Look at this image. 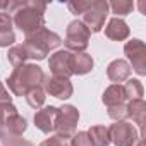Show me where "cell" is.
Instances as JSON below:
<instances>
[{
    "mask_svg": "<svg viewBox=\"0 0 146 146\" xmlns=\"http://www.w3.org/2000/svg\"><path fill=\"white\" fill-rule=\"evenodd\" d=\"M9 12L14 14L12 23L24 35H31L45 28V11L46 4L36 0H23V2H9Z\"/></svg>",
    "mask_w": 146,
    "mask_h": 146,
    "instance_id": "1",
    "label": "cell"
},
{
    "mask_svg": "<svg viewBox=\"0 0 146 146\" xmlns=\"http://www.w3.org/2000/svg\"><path fill=\"white\" fill-rule=\"evenodd\" d=\"M43 79L45 74L41 67H38L36 64H24L12 70V74L7 79V86L16 96H24L31 88L41 86Z\"/></svg>",
    "mask_w": 146,
    "mask_h": 146,
    "instance_id": "2",
    "label": "cell"
},
{
    "mask_svg": "<svg viewBox=\"0 0 146 146\" xmlns=\"http://www.w3.org/2000/svg\"><path fill=\"white\" fill-rule=\"evenodd\" d=\"M60 43H62V38L57 33L48 31L46 28H41L31 35H26L24 48H26L29 58L43 60L50 53V50H55Z\"/></svg>",
    "mask_w": 146,
    "mask_h": 146,
    "instance_id": "3",
    "label": "cell"
},
{
    "mask_svg": "<svg viewBox=\"0 0 146 146\" xmlns=\"http://www.w3.org/2000/svg\"><path fill=\"white\" fill-rule=\"evenodd\" d=\"M90 29L79 21H72L69 26H67V31H65V40H64V45L67 48V52H74V53H83L86 48H88V43H90Z\"/></svg>",
    "mask_w": 146,
    "mask_h": 146,
    "instance_id": "4",
    "label": "cell"
},
{
    "mask_svg": "<svg viewBox=\"0 0 146 146\" xmlns=\"http://www.w3.org/2000/svg\"><path fill=\"white\" fill-rule=\"evenodd\" d=\"M78 120H79V112L76 110V107L64 105L62 108H58L57 120H55V132H57V136H60L64 139H70L76 134Z\"/></svg>",
    "mask_w": 146,
    "mask_h": 146,
    "instance_id": "5",
    "label": "cell"
},
{
    "mask_svg": "<svg viewBox=\"0 0 146 146\" xmlns=\"http://www.w3.org/2000/svg\"><path fill=\"white\" fill-rule=\"evenodd\" d=\"M108 9H110L108 2H105V0H93L88 11L84 14H81V17H83L81 23L90 29V33H98V31H102V28L105 24Z\"/></svg>",
    "mask_w": 146,
    "mask_h": 146,
    "instance_id": "6",
    "label": "cell"
},
{
    "mask_svg": "<svg viewBox=\"0 0 146 146\" xmlns=\"http://www.w3.org/2000/svg\"><path fill=\"white\" fill-rule=\"evenodd\" d=\"M108 134H110V143H113L115 146H134L139 139L136 127L125 120L112 124L108 127Z\"/></svg>",
    "mask_w": 146,
    "mask_h": 146,
    "instance_id": "7",
    "label": "cell"
},
{
    "mask_svg": "<svg viewBox=\"0 0 146 146\" xmlns=\"http://www.w3.org/2000/svg\"><path fill=\"white\" fill-rule=\"evenodd\" d=\"M124 53L132 64V69L139 76L146 74V45L141 40H131L124 46Z\"/></svg>",
    "mask_w": 146,
    "mask_h": 146,
    "instance_id": "8",
    "label": "cell"
},
{
    "mask_svg": "<svg viewBox=\"0 0 146 146\" xmlns=\"http://www.w3.org/2000/svg\"><path fill=\"white\" fill-rule=\"evenodd\" d=\"M72 55L74 53H70L67 50H58L50 57L48 67L53 76L65 78V79H69L72 76Z\"/></svg>",
    "mask_w": 146,
    "mask_h": 146,
    "instance_id": "9",
    "label": "cell"
},
{
    "mask_svg": "<svg viewBox=\"0 0 146 146\" xmlns=\"http://www.w3.org/2000/svg\"><path fill=\"white\" fill-rule=\"evenodd\" d=\"M43 86H45V93H50V96L58 98V100H67L74 93V88H72L70 81L65 78H58V76L45 78Z\"/></svg>",
    "mask_w": 146,
    "mask_h": 146,
    "instance_id": "10",
    "label": "cell"
},
{
    "mask_svg": "<svg viewBox=\"0 0 146 146\" xmlns=\"http://www.w3.org/2000/svg\"><path fill=\"white\" fill-rule=\"evenodd\" d=\"M57 113H58V108L57 107H43L41 110H38L35 113V125L41 132H45V134L53 132L55 131Z\"/></svg>",
    "mask_w": 146,
    "mask_h": 146,
    "instance_id": "11",
    "label": "cell"
},
{
    "mask_svg": "<svg viewBox=\"0 0 146 146\" xmlns=\"http://www.w3.org/2000/svg\"><path fill=\"white\" fill-rule=\"evenodd\" d=\"M107 76H108V79L113 84H120V83H124L131 76V65L125 60L117 58V60H113V62L108 64V67H107Z\"/></svg>",
    "mask_w": 146,
    "mask_h": 146,
    "instance_id": "12",
    "label": "cell"
},
{
    "mask_svg": "<svg viewBox=\"0 0 146 146\" xmlns=\"http://www.w3.org/2000/svg\"><path fill=\"white\" fill-rule=\"evenodd\" d=\"M105 35L113 41H122L129 36V26L120 17H112L105 28Z\"/></svg>",
    "mask_w": 146,
    "mask_h": 146,
    "instance_id": "13",
    "label": "cell"
},
{
    "mask_svg": "<svg viewBox=\"0 0 146 146\" xmlns=\"http://www.w3.org/2000/svg\"><path fill=\"white\" fill-rule=\"evenodd\" d=\"M127 102H129V98H127L122 84H112L103 93V103L107 105V108L115 107V105H125Z\"/></svg>",
    "mask_w": 146,
    "mask_h": 146,
    "instance_id": "14",
    "label": "cell"
},
{
    "mask_svg": "<svg viewBox=\"0 0 146 146\" xmlns=\"http://www.w3.org/2000/svg\"><path fill=\"white\" fill-rule=\"evenodd\" d=\"M127 119H132V122L137 124L141 129L144 127V124H146V103L143 98L127 102Z\"/></svg>",
    "mask_w": 146,
    "mask_h": 146,
    "instance_id": "15",
    "label": "cell"
},
{
    "mask_svg": "<svg viewBox=\"0 0 146 146\" xmlns=\"http://www.w3.org/2000/svg\"><path fill=\"white\" fill-rule=\"evenodd\" d=\"M16 41L12 31V17L9 12H0V46H9Z\"/></svg>",
    "mask_w": 146,
    "mask_h": 146,
    "instance_id": "16",
    "label": "cell"
},
{
    "mask_svg": "<svg viewBox=\"0 0 146 146\" xmlns=\"http://www.w3.org/2000/svg\"><path fill=\"white\" fill-rule=\"evenodd\" d=\"M26 129H28V122H26L24 117H21L17 113V110L7 115V119H5V132L14 134V136H23V132Z\"/></svg>",
    "mask_w": 146,
    "mask_h": 146,
    "instance_id": "17",
    "label": "cell"
},
{
    "mask_svg": "<svg viewBox=\"0 0 146 146\" xmlns=\"http://www.w3.org/2000/svg\"><path fill=\"white\" fill-rule=\"evenodd\" d=\"M93 69V58L88 53H74L72 55V74H88V72Z\"/></svg>",
    "mask_w": 146,
    "mask_h": 146,
    "instance_id": "18",
    "label": "cell"
},
{
    "mask_svg": "<svg viewBox=\"0 0 146 146\" xmlns=\"http://www.w3.org/2000/svg\"><path fill=\"white\" fill-rule=\"evenodd\" d=\"M88 136H90L93 146H108L110 144L108 127H105V125H93L88 131Z\"/></svg>",
    "mask_w": 146,
    "mask_h": 146,
    "instance_id": "19",
    "label": "cell"
},
{
    "mask_svg": "<svg viewBox=\"0 0 146 146\" xmlns=\"http://www.w3.org/2000/svg\"><path fill=\"white\" fill-rule=\"evenodd\" d=\"M7 58H9V62H11V64L14 65V69H16V67L24 65V62H26L29 57H28V52H26L24 45H14V46H11L9 53H7Z\"/></svg>",
    "mask_w": 146,
    "mask_h": 146,
    "instance_id": "20",
    "label": "cell"
},
{
    "mask_svg": "<svg viewBox=\"0 0 146 146\" xmlns=\"http://www.w3.org/2000/svg\"><path fill=\"white\" fill-rule=\"evenodd\" d=\"M26 102L29 103V107H33V108H40V107H43V103H45V90H43V86H36V88H31L26 95Z\"/></svg>",
    "mask_w": 146,
    "mask_h": 146,
    "instance_id": "21",
    "label": "cell"
},
{
    "mask_svg": "<svg viewBox=\"0 0 146 146\" xmlns=\"http://www.w3.org/2000/svg\"><path fill=\"white\" fill-rule=\"evenodd\" d=\"M124 90H125V95H127V98L129 100H137V98H141L143 96V84H141V81H137V79H129L125 84H124Z\"/></svg>",
    "mask_w": 146,
    "mask_h": 146,
    "instance_id": "22",
    "label": "cell"
},
{
    "mask_svg": "<svg viewBox=\"0 0 146 146\" xmlns=\"http://www.w3.org/2000/svg\"><path fill=\"white\" fill-rule=\"evenodd\" d=\"M108 7L113 11V14L117 16H127L132 12L134 9V2H131V0H115V2L108 4Z\"/></svg>",
    "mask_w": 146,
    "mask_h": 146,
    "instance_id": "23",
    "label": "cell"
},
{
    "mask_svg": "<svg viewBox=\"0 0 146 146\" xmlns=\"http://www.w3.org/2000/svg\"><path fill=\"white\" fill-rule=\"evenodd\" d=\"M0 141H2L4 146H33V143L24 139L23 136H14V134H9V132H4Z\"/></svg>",
    "mask_w": 146,
    "mask_h": 146,
    "instance_id": "24",
    "label": "cell"
},
{
    "mask_svg": "<svg viewBox=\"0 0 146 146\" xmlns=\"http://www.w3.org/2000/svg\"><path fill=\"white\" fill-rule=\"evenodd\" d=\"M16 110L17 108L12 103H0V137H2L4 132H5V119H7V115L16 112Z\"/></svg>",
    "mask_w": 146,
    "mask_h": 146,
    "instance_id": "25",
    "label": "cell"
},
{
    "mask_svg": "<svg viewBox=\"0 0 146 146\" xmlns=\"http://www.w3.org/2000/svg\"><path fill=\"white\" fill-rule=\"evenodd\" d=\"M108 117H110V119H113L115 122L125 120V119H127V103H125V105L108 107Z\"/></svg>",
    "mask_w": 146,
    "mask_h": 146,
    "instance_id": "26",
    "label": "cell"
},
{
    "mask_svg": "<svg viewBox=\"0 0 146 146\" xmlns=\"http://www.w3.org/2000/svg\"><path fill=\"white\" fill-rule=\"evenodd\" d=\"M69 144H70V146H93V143H91L88 132H84V131L76 132L74 136L70 137V143H69Z\"/></svg>",
    "mask_w": 146,
    "mask_h": 146,
    "instance_id": "27",
    "label": "cell"
},
{
    "mask_svg": "<svg viewBox=\"0 0 146 146\" xmlns=\"http://www.w3.org/2000/svg\"><path fill=\"white\" fill-rule=\"evenodd\" d=\"M91 5V0H88V2H83V0H78V2H69L67 4V9L72 12V14H84L88 11V7Z\"/></svg>",
    "mask_w": 146,
    "mask_h": 146,
    "instance_id": "28",
    "label": "cell"
},
{
    "mask_svg": "<svg viewBox=\"0 0 146 146\" xmlns=\"http://www.w3.org/2000/svg\"><path fill=\"white\" fill-rule=\"evenodd\" d=\"M40 146H70V144H69V139H64V137H60V136L55 134V136L45 139Z\"/></svg>",
    "mask_w": 146,
    "mask_h": 146,
    "instance_id": "29",
    "label": "cell"
},
{
    "mask_svg": "<svg viewBox=\"0 0 146 146\" xmlns=\"http://www.w3.org/2000/svg\"><path fill=\"white\" fill-rule=\"evenodd\" d=\"M11 95H9V91L4 88V84L0 83V103H11Z\"/></svg>",
    "mask_w": 146,
    "mask_h": 146,
    "instance_id": "30",
    "label": "cell"
},
{
    "mask_svg": "<svg viewBox=\"0 0 146 146\" xmlns=\"http://www.w3.org/2000/svg\"><path fill=\"white\" fill-rule=\"evenodd\" d=\"M5 9H9V2H0V12H5Z\"/></svg>",
    "mask_w": 146,
    "mask_h": 146,
    "instance_id": "31",
    "label": "cell"
},
{
    "mask_svg": "<svg viewBox=\"0 0 146 146\" xmlns=\"http://www.w3.org/2000/svg\"><path fill=\"white\" fill-rule=\"evenodd\" d=\"M137 146H146V144H144V141H143V137H139V139H137Z\"/></svg>",
    "mask_w": 146,
    "mask_h": 146,
    "instance_id": "32",
    "label": "cell"
}]
</instances>
